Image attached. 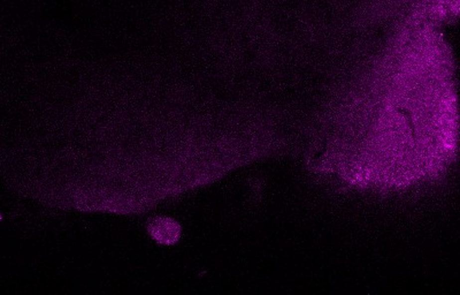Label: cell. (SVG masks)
I'll return each instance as SVG.
<instances>
[{"mask_svg":"<svg viewBox=\"0 0 460 295\" xmlns=\"http://www.w3.org/2000/svg\"><path fill=\"white\" fill-rule=\"evenodd\" d=\"M148 233L155 242L170 246L179 241L181 226L168 217H157L148 224Z\"/></svg>","mask_w":460,"mask_h":295,"instance_id":"6da1fadb","label":"cell"}]
</instances>
